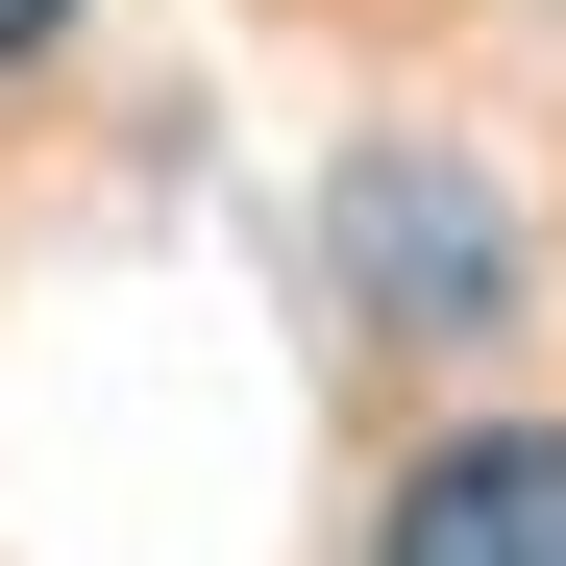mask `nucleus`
I'll return each mask as SVG.
<instances>
[{
	"label": "nucleus",
	"mask_w": 566,
	"mask_h": 566,
	"mask_svg": "<svg viewBox=\"0 0 566 566\" xmlns=\"http://www.w3.org/2000/svg\"><path fill=\"white\" fill-rule=\"evenodd\" d=\"M345 271H369V321H517V222H493V172H443V148L345 172Z\"/></svg>",
	"instance_id": "obj_1"
},
{
	"label": "nucleus",
	"mask_w": 566,
	"mask_h": 566,
	"mask_svg": "<svg viewBox=\"0 0 566 566\" xmlns=\"http://www.w3.org/2000/svg\"><path fill=\"white\" fill-rule=\"evenodd\" d=\"M369 566H566V419H468L395 468V517H369Z\"/></svg>",
	"instance_id": "obj_2"
},
{
	"label": "nucleus",
	"mask_w": 566,
	"mask_h": 566,
	"mask_svg": "<svg viewBox=\"0 0 566 566\" xmlns=\"http://www.w3.org/2000/svg\"><path fill=\"white\" fill-rule=\"evenodd\" d=\"M50 25H74V0H0V74H25V50H50Z\"/></svg>",
	"instance_id": "obj_3"
}]
</instances>
